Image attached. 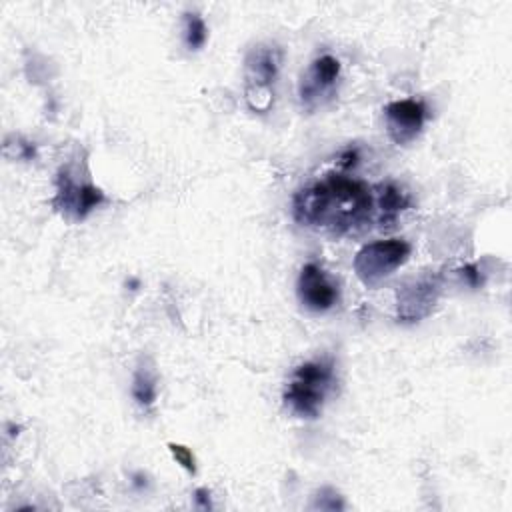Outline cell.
<instances>
[{
	"label": "cell",
	"instance_id": "cell-1",
	"mask_svg": "<svg viewBox=\"0 0 512 512\" xmlns=\"http://www.w3.org/2000/svg\"><path fill=\"white\" fill-rule=\"evenodd\" d=\"M292 216L302 226L344 236L376 220V194L358 178L326 174L296 192Z\"/></svg>",
	"mask_w": 512,
	"mask_h": 512
},
{
	"label": "cell",
	"instance_id": "cell-2",
	"mask_svg": "<svg viewBox=\"0 0 512 512\" xmlns=\"http://www.w3.org/2000/svg\"><path fill=\"white\" fill-rule=\"evenodd\" d=\"M334 386L332 358H316L294 368L286 390L284 404L298 418H318Z\"/></svg>",
	"mask_w": 512,
	"mask_h": 512
},
{
	"label": "cell",
	"instance_id": "cell-3",
	"mask_svg": "<svg viewBox=\"0 0 512 512\" xmlns=\"http://www.w3.org/2000/svg\"><path fill=\"white\" fill-rule=\"evenodd\" d=\"M282 66V48L272 42L256 44L244 60V96L252 110L266 112L274 100V84Z\"/></svg>",
	"mask_w": 512,
	"mask_h": 512
},
{
	"label": "cell",
	"instance_id": "cell-4",
	"mask_svg": "<svg viewBox=\"0 0 512 512\" xmlns=\"http://www.w3.org/2000/svg\"><path fill=\"white\" fill-rule=\"evenodd\" d=\"M410 244L402 238H390V240H376L370 244H364L356 256H354V272L358 280L374 288L382 280H386L394 270H398L410 256Z\"/></svg>",
	"mask_w": 512,
	"mask_h": 512
},
{
	"label": "cell",
	"instance_id": "cell-5",
	"mask_svg": "<svg viewBox=\"0 0 512 512\" xmlns=\"http://www.w3.org/2000/svg\"><path fill=\"white\" fill-rule=\"evenodd\" d=\"M104 192L88 182H76L68 170H60L56 178V196H54V208L66 216L68 220L80 222L84 220L92 210H96L104 202Z\"/></svg>",
	"mask_w": 512,
	"mask_h": 512
},
{
	"label": "cell",
	"instance_id": "cell-6",
	"mask_svg": "<svg viewBox=\"0 0 512 512\" xmlns=\"http://www.w3.org/2000/svg\"><path fill=\"white\" fill-rule=\"evenodd\" d=\"M340 78V60L322 54L310 62L306 72L298 84V96L306 110H314L322 106L326 100L334 96L336 84Z\"/></svg>",
	"mask_w": 512,
	"mask_h": 512
},
{
	"label": "cell",
	"instance_id": "cell-7",
	"mask_svg": "<svg viewBox=\"0 0 512 512\" xmlns=\"http://www.w3.org/2000/svg\"><path fill=\"white\" fill-rule=\"evenodd\" d=\"M442 282L438 274H424L404 284L396 294V316L400 322L412 324L432 314Z\"/></svg>",
	"mask_w": 512,
	"mask_h": 512
},
{
	"label": "cell",
	"instance_id": "cell-8",
	"mask_svg": "<svg viewBox=\"0 0 512 512\" xmlns=\"http://www.w3.org/2000/svg\"><path fill=\"white\" fill-rule=\"evenodd\" d=\"M428 118V108L422 100L404 98L394 100L384 106L386 132L390 140L398 146H406L422 132L424 122Z\"/></svg>",
	"mask_w": 512,
	"mask_h": 512
},
{
	"label": "cell",
	"instance_id": "cell-9",
	"mask_svg": "<svg viewBox=\"0 0 512 512\" xmlns=\"http://www.w3.org/2000/svg\"><path fill=\"white\" fill-rule=\"evenodd\" d=\"M296 294L304 308L326 312L338 302V284L316 262H308L298 274Z\"/></svg>",
	"mask_w": 512,
	"mask_h": 512
},
{
	"label": "cell",
	"instance_id": "cell-10",
	"mask_svg": "<svg viewBox=\"0 0 512 512\" xmlns=\"http://www.w3.org/2000/svg\"><path fill=\"white\" fill-rule=\"evenodd\" d=\"M374 194H376V222L380 224V228L392 226L400 216V212H404L410 206V194L394 182L378 184L374 188Z\"/></svg>",
	"mask_w": 512,
	"mask_h": 512
},
{
	"label": "cell",
	"instance_id": "cell-11",
	"mask_svg": "<svg viewBox=\"0 0 512 512\" xmlns=\"http://www.w3.org/2000/svg\"><path fill=\"white\" fill-rule=\"evenodd\" d=\"M132 396L138 402V406L142 408H150L156 402L158 396V388H156V376L150 368L140 366L134 372L132 378Z\"/></svg>",
	"mask_w": 512,
	"mask_h": 512
},
{
	"label": "cell",
	"instance_id": "cell-12",
	"mask_svg": "<svg viewBox=\"0 0 512 512\" xmlns=\"http://www.w3.org/2000/svg\"><path fill=\"white\" fill-rule=\"evenodd\" d=\"M208 28L198 12H184V42L188 50H200L206 44Z\"/></svg>",
	"mask_w": 512,
	"mask_h": 512
},
{
	"label": "cell",
	"instance_id": "cell-13",
	"mask_svg": "<svg viewBox=\"0 0 512 512\" xmlns=\"http://www.w3.org/2000/svg\"><path fill=\"white\" fill-rule=\"evenodd\" d=\"M168 450H170L172 458H174L184 470H188L190 474L196 472V458H194V454H192L190 448H186V446H182V444L168 442Z\"/></svg>",
	"mask_w": 512,
	"mask_h": 512
},
{
	"label": "cell",
	"instance_id": "cell-14",
	"mask_svg": "<svg viewBox=\"0 0 512 512\" xmlns=\"http://www.w3.org/2000/svg\"><path fill=\"white\" fill-rule=\"evenodd\" d=\"M314 508H320V510H342L344 502H342V496L336 490L322 488L318 492V496H316Z\"/></svg>",
	"mask_w": 512,
	"mask_h": 512
},
{
	"label": "cell",
	"instance_id": "cell-15",
	"mask_svg": "<svg viewBox=\"0 0 512 512\" xmlns=\"http://www.w3.org/2000/svg\"><path fill=\"white\" fill-rule=\"evenodd\" d=\"M458 274H460L462 280H466V284H470L472 288L482 286V272H480L478 264H466V266L458 268Z\"/></svg>",
	"mask_w": 512,
	"mask_h": 512
},
{
	"label": "cell",
	"instance_id": "cell-16",
	"mask_svg": "<svg viewBox=\"0 0 512 512\" xmlns=\"http://www.w3.org/2000/svg\"><path fill=\"white\" fill-rule=\"evenodd\" d=\"M194 502H196L198 508L210 510V508H212V502H210V492H208V488H198V490L194 492Z\"/></svg>",
	"mask_w": 512,
	"mask_h": 512
},
{
	"label": "cell",
	"instance_id": "cell-17",
	"mask_svg": "<svg viewBox=\"0 0 512 512\" xmlns=\"http://www.w3.org/2000/svg\"><path fill=\"white\" fill-rule=\"evenodd\" d=\"M132 486H134L136 490L146 488V476H144V474H134V478H132Z\"/></svg>",
	"mask_w": 512,
	"mask_h": 512
}]
</instances>
